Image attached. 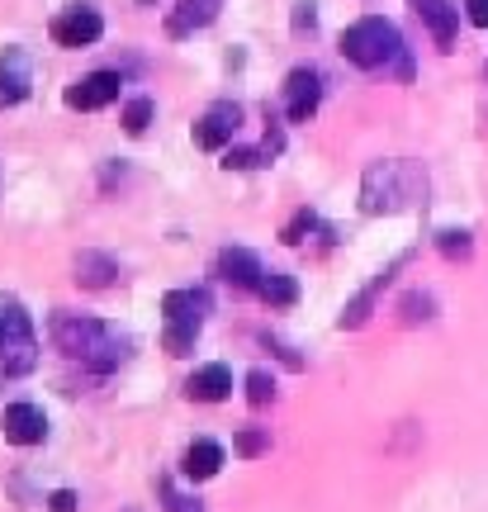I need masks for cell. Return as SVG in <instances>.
<instances>
[{
    "label": "cell",
    "mask_w": 488,
    "mask_h": 512,
    "mask_svg": "<svg viewBox=\"0 0 488 512\" xmlns=\"http://www.w3.org/2000/svg\"><path fill=\"white\" fill-rule=\"evenodd\" d=\"M48 508H53V512H76V494H72V489H57V494L48 498Z\"/></svg>",
    "instance_id": "31"
},
{
    "label": "cell",
    "mask_w": 488,
    "mask_h": 512,
    "mask_svg": "<svg viewBox=\"0 0 488 512\" xmlns=\"http://www.w3.org/2000/svg\"><path fill=\"white\" fill-rule=\"evenodd\" d=\"M76 280H81L86 290H109V285L124 280V271H119V261L105 252H81L76 256Z\"/></svg>",
    "instance_id": "16"
},
{
    "label": "cell",
    "mask_w": 488,
    "mask_h": 512,
    "mask_svg": "<svg viewBox=\"0 0 488 512\" xmlns=\"http://www.w3.org/2000/svg\"><path fill=\"white\" fill-rule=\"evenodd\" d=\"M465 15H470V24L488 29V0H465Z\"/></svg>",
    "instance_id": "30"
},
{
    "label": "cell",
    "mask_w": 488,
    "mask_h": 512,
    "mask_svg": "<svg viewBox=\"0 0 488 512\" xmlns=\"http://www.w3.org/2000/svg\"><path fill=\"white\" fill-rule=\"evenodd\" d=\"M436 247H441V256H451V261H465V256L474 252L470 233H460V228H446V233L436 238Z\"/></svg>",
    "instance_id": "24"
},
{
    "label": "cell",
    "mask_w": 488,
    "mask_h": 512,
    "mask_svg": "<svg viewBox=\"0 0 488 512\" xmlns=\"http://www.w3.org/2000/svg\"><path fill=\"white\" fill-rule=\"evenodd\" d=\"M342 53H346V62H356V67H365V72H380V67L398 62V76H403V81L413 76V62H408L403 34H398L394 24L380 19V15L356 19V24L342 34Z\"/></svg>",
    "instance_id": "3"
},
{
    "label": "cell",
    "mask_w": 488,
    "mask_h": 512,
    "mask_svg": "<svg viewBox=\"0 0 488 512\" xmlns=\"http://www.w3.org/2000/svg\"><path fill=\"white\" fill-rule=\"evenodd\" d=\"M100 34H105V19H100V10H91V5H72V10H62V15L53 19L57 48H91V43H100Z\"/></svg>",
    "instance_id": "7"
},
{
    "label": "cell",
    "mask_w": 488,
    "mask_h": 512,
    "mask_svg": "<svg viewBox=\"0 0 488 512\" xmlns=\"http://www.w3.org/2000/svg\"><path fill=\"white\" fill-rule=\"evenodd\" d=\"M185 394L195 403H223L228 394H233V370L228 366H199L190 380H185Z\"/></svg>",
    "instance_id": "15"
},
{
    "label": "cell",
    "mask_w": 488,
    "mask_h": 512,
    "mask_svg": "<svg viewBox=\"0 0 488 512\" xmlns=\"http://www.w3.org/2000/svg\"><path fill=\"white\" fill-rule=\"evenodd\" d=\"M398 266H408V252H403V256H394V261H389V266H384V271L375 275V280H370V285H365V290L356 294L351 304H346V309H342V318H337V328H361L365 318H370V309H375V294H380L384 285L394 280V271H398Z\"/></svg>",
    "instance_id": "13"
},
{
    "label": "cell",
    "mask_w": 488,
    "mask_h": 512,
    "mask_svg": "<svg viewBox=\"0 0 488 512\" xmlns=\"http://www.w3.org/2000/svg\"><path fill=\"white\" fill-rule=\"evenodd\" d=\"M313 24H318V5H313V0H299V5H294V34H313Z\"/></svg>",
    "instance_id": "28"
},
{
    "label": "cell",
    "mask_w": 488,
    "mask_h": 512,
    "mask_svg": "<svg viewBox=\"0 0 488 512\" xmlns=\"http://www.w3.org/2000/svg\"><path fill=\"white\" fill-rule=\"evenodd\" d=\"M427 195V176L417 162H370L361 176L365 214H403Z\"/></svg>",
    "instance_id": "2"
},
{
    "label": "cell",
    "mask_w": 488,
    "mask_h": 512,
    "mask_svg": "<svg viewBox=\"0 0 488 512\" xmlns=\"http://www.w3.org/2000/svg\"><path fill=\"white\" fill-rule=\"evenodd\" d=\"M313 228H318V214H313V209H299V214H294V219L285 223V233H280V242H290V247H304Z\"/></svg>",
    "instance_id": "23"
},
{
    "label": "cell",
    "mask_w": 488,
    "mask_h": 512,
    "mask_svg": "<svg viewBox=\"0 0 488 512\" xmlns=\"http://www.w3.org/2000/svg\"><path fill=\"white\" fill-rule=\"evenodd\" d=\"M53 342L62 356L81 361V366L95 370V375L119 370L128 361V351H133L128 337H119L114 328L95 323V318H81V313H53Z\"/></svg>",
    "instance_id": "1"
},
{
    "label": "cell",
    "mask_w": 488,
    "mask_h": 512,
    "mask_svg": "<svg viewBox=\"0 0 488 512\" xmlns=\"http://www.w3.org/2000/svg\"><path fill=\"white\" fill-rule=\"evenodd\" d=\"M34 361H38L34 323H29V313L19 309L15 299H5V309H0V366H5V375H29Z\"/></svg>",
    "instance_id": "5"
},
{
    "label": "cell",
    "mask_w": 488,
    "mask_h": 512,
    "mask_svg": "<svg viewBox=\"0 0 488 512\" xmlns=\"http://www.w3.org/2000/svg\"><path fill=\"white\" fill-rule=\"evenodd\" d=\"M398 313H403V323H432L436 299L432 294H422V290H413V294H403V299H398Z\"/></svg>",
    "instance_id": "20"
},
{
    "label": "cell",
    "mask_w": 488,
    "mask_h": 512,
    "mask_svg": "<svg viewBox=\"0 0 488 512\" xmlns=\"http://www.w3.org/2000/svg\"><path fill=\"white\" fill-rule=\"evenodd\" d=\"M318 100H323V76L313 67H294L290 81H285V114L294 124H308L318 114Z\"/></svg>",
    "instance_id": "8"
},
{
    "label": "cell",
    "mask_w": 488,
    "mask_h": 512,
    "mask_svg": "<svg viewBox=\"0 0 488 512\" xmlns=\"http://www.w3.org/2000/svg\"><path fill=\"white\" fill-rule=\"evenodd\" d=\"M237 128H242V105H233V100H214L209 110L199 114L195 143L204 147V152H223V147H233Z\"/></svg>",
    "instance_id": "6"
},
{
    "label": "cell",
    "mask_w": 488,
    "mask_h": 512,
    "mask_svg": "<svg viewBox=\"0 0 488 512\" xmlns=\"http://www.w3.org/2000/svg\"><path fill=\"white\" fill-rule=\"evenodd\" d=\"M266 347H271L275 356H280V361H285V366H290V370H304V356H294V351L285 347V342H275V337H266Z\"/></svg>",
    "instance_id": "29"
},
{
    "label": "cell",
    "mask_w": 488,
    "mask_h": 512,
    "mask_svg": "<svg viewBox=\"0 0 488 512\" xmlns=\"http://www.w3.org/2000/svg\"><path fill=\"white\" fill-rule=\"evenodd\" d=\"M185 479H214L223 470V446L218 441H195L190 451H185Z\"/></svg>",
    "instance_id": "18"
},
{
    "label": "cell",
    "mask_w": 488,
    "mask_h": 512,
    "mask_svg": "<svg viewBox=\"0 0 488 512\" xmlns=\"http://www.w3.org/2000/svg\"><path fill=\"white\" fill-rule=\"evenodd\" d=\"M218 275H223L233 290H256L266 271H261V261H256L247 247H223V252H218Z\"/></svg>",
    "instance_id": "14"
},
{
    "label": "cell",
    "mask_w": 488,
    "mask_h": 512,
    "mask_svg": "<svg viewBox=\"0 0 488 512\" xmlns=\"http://www.w3.org/2000/svg\"><path fill=\"white\" fill-rule=\"evenodd\" d=\"M119 91H124V76L119 72H91L81 76L76 86H67V105L72 110H105V105L119 100Z\"/></svg>",
    "instance_id": "9"
},
{
    "label": "cell",
    "mask_w": 488,
    "mask_h": 512,
    "mask_svg": "<svg viewBox=\"0 0 488 512\" xmlns=\"http://www.w3.org/2000/svg\"><path fill=\"white\" fill-rule=\"evenodd\" d=\"M271 162V152H261V147H228L223 152V166L228 171H256V166Z\"/></svg>",
    "instance_id": "22"
},
{
    "label": "cell",
    "mask_w": 488,
    "mask_h": 512,
    "mask_svg": "<svg viewBox=\"0 0 488 512\" xmlns=\"http://www.w3.org/2000/svg\"><path fill=\"white\" fill-rule=\"evenodd\" d=\"M143 5H152V0H143Z\"/></svg>",
    "instance_id": "32"
},
{
    "label": "cell",
    "mask_w": 488,
    "mask_h": 512,
    "mask_svg": "<svg viewBox=\"0 0 488 512\" xmlns=\"http://www.w3.org/2000/svg\"><path fill=\"white\" fill-rule=\"evenodd\" d=\"M157 494H162V512H199L195 498H185L171 479H162V484H157Z\"/></svg>",
    "instance_id": "26"
},
{
    "label": "cell",
    "mask_w": 488,
    "mask_h": 512,
    "mask_svg": "<svg viewBox=\"0 0 488 512\" xmlns=\"http://www.w3.org/2000/svg\"><path fill=\"white\" fill-rule=\"evenodd\" d=\"M162 313H166L162 347L171 351V356H190L204 318L214 313V299H209V290H171L162 299Z\"/></svg>",
    "instance_id": "4"
},
{
    "label": "cell",
    "mask_w": 488,
    "mask_h": 512,
    "mask_svg": "<svg viewBox=\"0 0 488 512\" xmlns=\"http://www.w3.org/2000/svg\"><path fill=\"white\" fill-rule=\"evenodd\" d=\"M29 86H34V76H29L24 48H5V53H0V110L24 105V100H29Z\"/></svg>",
    "instance_id": "11"
},
{
    "label": "cell",
    "mask_w": 488,
    "mask_h": 512,
    "mask_svg": "<svg viewBox=\"0 0 488 512\" xmlns=\"http://www.w3.org/2000/svg\"><path fill=\"white\" fill-rule=\"evenodd\" d=\"M0 427H5V441H15V446H43L48 441V418H43L38 403H10Z\"/></svg>",
    "instance_id": "10"
},
{
    "label": "cell",
    "mask_w": 488,
    "mask_h": 512,
    "mask_svg": "<svg viewBox=\"0 0 488 512\" xmlns=\"http://www.w3.org/2000/svg\"><path fill=\"white\" fill-rule=\"evenodd\" d=\"M256 294L271 304V309H290L294 299H299V280L285 271H266L261 275V285H256Z\"/></svg>",
    "instance_id": "19"
},
{
    "label": "cell",
    "mask_w": 488,
    "mask_h": 512,
    "mask_svg": "<svg viewBox=\"0 0 488 512\" xmlns=\"http://www.w3.org/2000/svg\"><path fill=\"white\" fill-rule=\"evenodd\" d=\"M152 114H157V105L147 100V95H138V100H128L124 105V133H147V124H152Z\"/></svg>",
    "instance_id": "21"
},
{
    "label": "cell",
    "mask_w": 488,
    "mask_h": 512,
    "mask_svg": "<svg viewBox=\"0 0 488 512\" xmlns=\"http://www.w3.org/2000/svg\"><path fill=\"white\" fill-rule=\"evenodd\" d=\"M417 15H422V24L432 29V38L441 43V48H451L455 24H460V10H455L451 0H417Z\"/></svg>",
    "instance_id": "17"
},
{
    "label": "cell",
    "mask_w": 488,
    "mask_h": 512,
    "mask_svg": "<svg viewBox=\"0 0 488 512\" xmlns=\"http://www.w3.org/2000/svg\"><path fill=\"white\" fill-rule=\"evenodd\" d=\"M218 10H223V0H181V5L166 15V34L171 38L199 34V29H209V24L218 19Z\"/></svg>",
    "instance_id": "12"
},
{
    "label": "cell",
    "mask_w": 488,
    "mask_h": 512,
    "mask_svg": "<svg viewBox=\"0 0 488 512\" xmlns=\"http://www.w3.org/2000/svg\"><path fill=\"white\" fill-rule=\"evenodd\" d=\"M237 451H242V456H261V451H271V437H266L261 427H242V432H237Z\"/></svg>",
    "instance_id": "27"
},
{
    "label": "cell",
    "mask_w": 488,
    "mask_h": 512,
    "mask_svg": "<svg viewBox=\"0 0 488 512\" xmlns=\"http://www.w3.org/2000/svg\"><path fill=\"white\" fill-rule=\"evenodd\" d=\"M271 399H275V380L266 370H252V375H247V403H252V408H266Z\"/></svg>",
    "instance_id": "25"
}]
</instances>
